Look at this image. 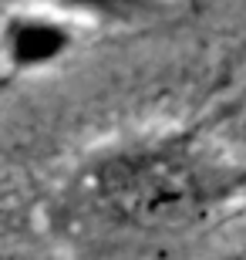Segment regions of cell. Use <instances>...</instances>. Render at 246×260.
I'll list each match as a JSON object with an SVG mask.
<instances>
[{"label": "cell", "instance_id": "obj_3", "mask_svg": "<svg viewBox=\"0 0 246 260\" xmlns=\"http://www.w3.org/2000/svg\"><path fill=\"white\" fill-rule=\"evenodd\" d=\"M38 7L57 10L64 17L88 24V20H132L149 7V0H30Z\"/></svg>", "mask_w": 246, "mask_h": 260}, {"label": "cell", "instance_id": "obj_1", "mask_svg": "<svg viewBox=\"0 0 246 260\" xmlns=\"http://www.w3.org/2000/svg\"><path fill=\"white\" fill-rule=\"evenodd\" d=\"M138 169L122 166L98 179L112 206L125 220L138 223H186L199 213L219 206L239 186V173L216 149L196 142H169L145 149L135 159Z\"/></svg>", "mask_w": 246, "mask_h": 260}, {"label": "cell", "instance_id": "obj_2", "mask_svg": "<svg viewBox=\"0 0 246 260\" xmlns=\"http://www.w3.org/2000/svg\"><path fill=\"white\" fill-rule=\"evenodd\" d=\"M81 48V24L57 10L17 7L0 17V68L14 78H38L57 71Z\"/></svg>", "mask_w": 246, "mask_h": 260}]
</instances>
